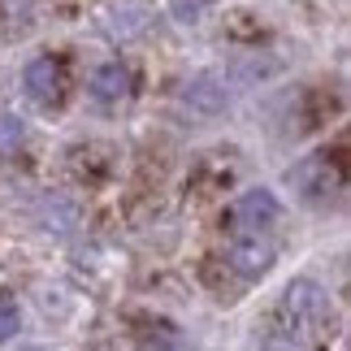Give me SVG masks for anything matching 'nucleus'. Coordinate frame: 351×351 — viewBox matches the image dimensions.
<instances>
[{
    "mask_svg": "<svg viewBox=\"0 0 351 351\" xmlns=\"http://www.w3.org/2000/svg\"><path fill=\"white\" fill-rule=\"evenodd\" d=\"M287 178L295 186V195H300L304 204H313V208H334L343 199V191H347L343 160L334 152H308Z\"/></svg>",
    "mask_w": 351,
    "mask_h": 351,
    "instance_id": "nucleus-1",
    "label": "nucleus"
},
{
    "mask_svg": "<svg viewBox=\"0 0 351 351\" xmlns=\"http://www.w3.org/2000/svg\"><path fill=\"white\" fill-rule=\"evenodd\" d=\"M326 291H321V282L313 278H295L287 295H282V321H287L291 330H308V326H317L321 317H326Z\"/></svg>",
    "mask_w": 351,
    "mask_h": 351,
    "instance_id": "nucleus-2",
    "label": "nucleus"
},
{
    "mask_svg": "<svg viewBox=\"0 0 351 351\" xmlns=\"http://www.w3.org/2000/svg\"><path fill=\"white\" fill-rule=\"evenodd\" d=\"M230 217L239 221V226H234L239 234H265L269 226L282 221V204H278L274 191H265V186H252V191H243V195L234 199Z\"/></svg>",
    "mask_w": 351,
    "mask_h": 351,
    "instance_id": "nucleus-3",
    "label": "nucleus"
},
{
    "mask_svg": "<svg viewBox=\"0 0 351 351\" xmlns=\"http://www.w3.org/2000/svg\"><path fill=\"white\" fill-rule=\"evenodd\" d=\"M278 261V247H274V239L269 234H234L230 243V269L243 278H265L269 269H274Z\"/></svg>",
    "mask_w": 351,
    "mask_h": 351,
    "instance_id": "nucleus-4",
    "label": "nucleus"
},
{
    "mask_svg": "<svg viewBox=\"0 0 351 351\" xmlns=\"http://www.w3.org/2000/svg\"><path fill=\"white\" fill-rule=\"evenodd\" d=\"M22 87L39 109H52V104H61V96H65V74L52 57H35L22 74Z\"/></svg>",
    "mask_w": 351,
    "mask_h": 351,
    "instance_id": "nucleus-5",
    "label": "nucleus"
},
{
    "mask_svg": "<svg viewBox=\"0 0 351 351\" xmlns=\"http://www.w3.org/2000/svg\"><path fill=\"white\" fill-rule=\"evenodd\" d=\"M130 96V70L121 61H104L96 74H91V100L104 104V109H117Z\"/></svg>",
    "mask_w": 351,
    "mask_h": 351,
    "instance_id": "nucleus-6",
    "label": "nucleus"
},
{
    "mask_svg": "<svg viewBox=\"0 0 351 351\" xmlns=\"http://www.w3.org/2000/svg\"><path fill=\"white\" fill-rule=\"evenodd\" d=\"M139 351H195V347L173 321L156 317V321H143L139 326Z\"/></svg>",
    "mask_w": 351,
    "mask_h": 351,
    "instance_id": "nucleus-7",
    "label": "nucleus"
},
{
    "mask_svg": "<svg viewBox=\"0 0 351 351\" xmlns=\"http://www.w3.org/2000/svg\"><path fill=\"white\" fill-rule=\"evenodd\" d=\"M182 100L191 104V109H199V113H221L226 109V87L213 74H195L191 83L182 87Z\"/></svg>",
    "mask_w": 351,
    "mask_h": 351,
    "instance_id": "nucleus-8",
    "label": "nucleus"
},
{
    "mask_svg": "<svg viewBox=\"0 0 351 351\" xmlns=\"http://www.w3.org/2000/svg\"><path fill=\"white\" fill-rule=\"evenodd\" d=\"M18 330H22V308H18V300H13V295L0 291V343H9Z\"/></svg>",
    "mask_w": 351,
    "mask_h": 351,
    "instance_id": "nucleus-9",
    "label": "nucleus"
},
{
    "mask_svg": "<svg viewBox=\"0 0 351 351\" xmlns=\"http://www.w3.org/2000/svg\"><path fill=\"white\" fill-rule=\"evenodd\" d=\"M169 9H173V18H178V22L195 26V22L213 9V0H169Z\"/></svg>",
    "mask_w": 351,
    "mask_h": 351,
    "instance_id": "nucleus-10",
    "label": "nucleus"
},
{
    "mask_svg": "<svg viewBox=\"0 0 351 351\" xmlns=\"http://www.w3.org/2000/svg\"><path fill=\"white\" fill-rule=\"evenodd\" d=\"M0 9H5L9 22H18V31L31 26V0H0Z\"/></svg>",
    "mask_w": 351,
    "mask_h": 351,
    "instance_id": "nucleus-11",
    "label": "nucleus"
},
{
    "mask_svg": "<svg viewBox=\"0 0 351 351\" xmlns=\"http://www.w3.org/2000/svg\"><path fill=\"white\" fill-rule=\"evenodd\" d=\"M22 139V121L13 117V113H0V147H9V143H18Z\"/></svg>",
    "mask_w": 351,
    "mask_h": 351,
    "instance_id": "nucleus-12",
    "label": "nucleus"
},
{
    "mask_svg": "<svg viewBox=\"0 0 351 351\" xmlns=\"http://www.w3.org/2000/svg\"><path fill=\"white\" fill-rule=\"evenodd\" d=\"M261 351H304V343L295 339V334H269L261 343Z\"/></svg>",
    "mask_w": 351,
    "mask_h": 351,
    "instance_id": "nucleus-13",
    "label": "nucleus"
},
{
    "mask_svg": "<svg viewBox=\"0 0 351 351\" xmlns=\"http://www.w3.org/2000/svg\"><path fill=\"white\" fill-rule=\"evenodd\" d=\"M22 351H44V347H22Z\"/></svg>",
    "mask_w": 351,
    "mask_h": 351,
    "instance_id": "nucleus-14",
    "label": "nucleus"
}]
</instances>
